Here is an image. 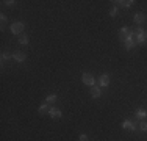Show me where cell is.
<instances>
[{
    "mask_svg": "<svg viewBox=\"0 0 147 141\" xmlns=\"http://www.w3.org/2000/svg\"><path fill=\"white\" fill-rule=\"evenodd\" d=\"M134 36H136V42H139V44L147 42V31L142 30V28H136V31H134Z\"/></svg>",
    "mask_w": 147,
    "mask_h": 141,
    "instance_id": "7a4b0ae2",
    "label": "cell"
},
{
    "mask_svg": "<svg viewBox=\"0 0 147 141\" xmlns=\"http://www.w3.org/2000/svg\"><path fill=\"white\" fill-rule=\"evenodd\" d=\"M81 80H83L84 85H89V86H94V83H96V78L91 74H83L81 75Z\"/></svg>",
    "mask_w": 147,
    "mask_h": 141,
    "instance_id": "277c9868",
    "label": "cell"
},
{
    "mask_svg": "<svg viewBox=\"0 0 147 141\" xmlns=\"http://www.w3.org/2000/svg\"><path fill=\"white\" fill-rule=\"evenodd\" d=\"M116 13H117V8H116V6H113V8H111V11H109V16H113V17H114V16H116Z\"/></svg>",
    "mask_w": 147,
    "mask_h": 141,
    "instance_id": "ffe728a7",
    "label": "cell"
},
{
    "mask_svg": "<svg viewBox=\"0 0 147 141\" xmlns=\"http://www.w3.org/2000/svg\"><path fill=\"white\" fill-rule=\"evenodd\" d=\"M11 31L14 34H22V31H24V28H25V25H24V22H14V24H11Z\"/></svg>",
    "mask_w": 147,
    "mask_h": 141,
    "instance_id": "3957f363",
    "label": "cell"
},
{
    "mask_svg": "<svg viewBox=\"0 0 147 141\" xmlns=\"http://www.w3.org/2000/svg\"><path fill=\"white\" fill-rule=\"evenodd\" d=\"M91 96H92L94 99H99V97L102 96V91H100V88L92 86V89H91Z\"/></svg>",
    "mask_w": 147,
    "mask_h": 141,
    "instance_id": "9c48e42d",
    "label": "cell"
},
{
    "mask_svg": "<svg viewBox=\"0 0 147 141\" xmlns=\"http://www.w3.org/2000/svg\"><path fill=\"white\" fill-rule=\"evenodd\" d=\"M19 42L20 44H28V36L27 34H20V36H19Z\"/></svg>",
    "mask_w": 147,
    "mask_h": 141,
    "instance_id": "5bb4252c",
    "label": "cell"
},
{
    "mask_svg": "<svg viewBox=\"0 0 147 141\" xmlns=\"http://www.w3.org/2000/svg\"><path fill=\"white\" fill-rule=\"evenodd\" d=\"M121 39L124 41V42H128V41H134V33L130 30V28L127 27H122L121 28Z\"/></svg>",
    "mask_w": 147,
    "mask_h": 141,
    "instance_id": "6da1fadb",
    "label": "cell"
},
{
    "mask_svg": "<svg viewBox=\"0 0 147 141\" xmlns=\"http://www.w3.org/2000/svg\"><path fill=\"white\" fill-rule=\"evenodd\" d=\"M114 3H117V5L124 6V8H128V6H130L131 3H134V2H133V0H122V2H114Z\"/></svg>",
    "mask_w": 147,
    "mask_h": 141,
    "instance_id": "8fae6325",
    "label": "cell"
},
{
    "mask_svg": "<svg viewBox=\"0 0 147 141\" xmlns=\"http://www.w3.org/2000/svg\"><path fill=\"white\" fill-rule=\"evenodd\" d=\"M134 22H136L138 25H142L144 22H146V17H144V14H141V13H138V14H134Z\"/></svg>",
    "mask_w": 147,
    "mask_h": 141,
    "instance_id": "ba28073f",
    "label": "cell"
},
{
    "mask_svg": "<svg viewBox=\"0 0 147 141\" xmlns=\"http://www.w3.org/2000/svg\"><path fill=\"white\" fill-rule=\"evenodd\" d=\"M56 99H58V97H56V94H49V96H47V99H45V103L47 102L53 103V102H56Z\"/></svg>",
    "mask_w": 147,
    "mask_h": 141,
    "instance_id": "7c38bea8",
    "label": "cell"
},
{
    "mask_svg": "<svg viewBox=\"0 0 147 141\" xmlns=\"http://www.w3.org/2000/svg\"><path fill=\"white\" fill-rule=\"evenodd\" d=\"M13 58H14L17 63H22V61H25V53L24 52H19V50H17V52L13 53Z\"/></svg>",
    "mask_w": 147,
    "mask_h": 141,
    "instance_id": "52a82bcc",
    "label": "cell"
},
{
    "mask_svg": "<svg viewBox=\"0 0 147 141\" xmlns=\"http://www.w3.org/2000/svg\"><path fill=\"white\" fill-rule=\"evenodd\" d=\"M0 21H2V28H3V27H5V24H6V16L2 14V16H0Z\"/></svg>",
    "mask_w": 147,
    "mask_h": 141,
    "instance_id": "d6986e66",
    "label": "cell"
},
{
    "mask_svg": "<svg viewBox=\"0 0 147 141\" xmlns=\"http://www.w3.org/2000/svg\"><path fill=\"white\" fill-rule=\"evenodd\" d=\"M80 141H88V136L86 135H80Z\"/></svg>",
    "mask_w": 147,
    "mask_h": 141,
    "instance_id": "7402d4cb",
    "label": "cell"
},
{
    "mask_svg": "<svg viewBox=\"0 0 147 141\" xmlns=\"http://www.w3.org/2000/svg\"><path fill=\"white\" fill-rule=\"evenodd\" d=\"M124 44H125V49H127V50H130V49H133V47H134L136 41H128V42H124Z\"/></svg>",
    "mask_w": 147,
    "mask_h": 141,
    "instance_id": "9a60e30c",
    "label": "cell"
},
{
    "mask_svg": "<svg viewBox=\"0 0 147 141\" xmlns=\"http://www.w3.org/2000/svg\"><path fill=\"white\" fill-rule=\"evenodd\" d=\"M3 3H6V5H8V6H13V5H14V0H8V2H3Z\"/></svg>",
    "mask_w": 147,
    "mask_h": 141,
    "instance_id": "44dd1931",
    "label": "cell"
},
{
    "mask_svg": "<svg viewBox=\"0 0 147 141\" xmlns=\"http://www.w3.org/2000/svg\"><path fill=\"white\" fill-rule=\"evenodd\" d=\"M122 127H124V128H127V130H134V128H136V124H133L131 121H124Z\"/></svg>",
    "mask_w": 147,
    "mask_h": 141,
    "instance_id": "30bf717a",
    "label": "cell"
},
{
    "mask_svg": "<svg viewBox=\"0 0 147 141\" xmlns=\"http://www.w3.org/2000/svg\"><path fill=\"white\" fill-rule=\"evenodd\" d=\"M8 58H9V53L3 52V53H2V64H3V63H5V61H6V60H8Z\"/></svg>",
    "mask_w": 147,
    "mask_h": 141,
    "instance_id": "ac0fdd59",
    "label": "cell"
},
{
    "mask_svg": "<svg viewBox=\"0 0 147 141\" xmlns=\"http://www.w3.org/2000/svg\"><path fill=\"white\" fill-rule=\"evenodd\" d=\"M139 128H141L142 132H147V122H146V121H142V122L139 124Z\"/></svg>",
    "mask_w": 147,
    "mask_h": 141,
    "instance_id": "e0dca14e",
    "label": "cell"
},
{
    "mask_svg": "<svg viewBox=\"0 0 147 141\" xmlns=\"http://www.w3.org/2000/svg\"><path fill=\"white\" fill-rule=\"evenodd\" d=\"M99 83H100V86H108L109 85V75L108 74H102L100 75V78H99Z\"/></svg>",
    "mask_w": 147,
    "mask_h": 141,
    "instance_id": "8992f818",
    "label": "cell"
},
{
    "mask_svg": "<svg viewBox=\"0 0 147 141\" xmlns=\"http://www.w3.org/2000/svg\"><path fill=\"white\" fill-rule=\"evenodd\" d=\"M47 110H50L49 107H47V103H42V105L39 107V113H41V115H44V113H47Z\"/></svg>",
    "mask_w": 147,
    "mask_h": 141,
    "instance_id": "2e32d148",
    "label": "cell"
},
{
    "mask_svg": "<svg viewBox=\"0 0 147 141\" xmlns=\"http://www.w3.org/2000/svg\"><path fill=\"white\" fill-rule=\"evenodd\" d=\"M49 116H50V118H53V119L61 118V110H59V108H55V107H52V108L49 110Z\"/></svg>",
    "mask_w": 147,
    "mask_h": 141,
    "instance_id": "5b68a950",
    "label": "cell"
},
{
    "mask_svg": "<svg viewBox=\"0 0 147 141\" xmlns=\"http://www.w3.org/2000/svg\"><path fill=\"white\" fill-rule=\"evenodd\" d=\"M136 116H138V118H141V119H144L147 116V111H146V110H142V108H139L136 111Z\"/></svg>",
    "mask_w": 147,
    "mask_h": 141,
    "instance_id": "4fadbf2b",
    "label": "cell"
}]
</instances>
